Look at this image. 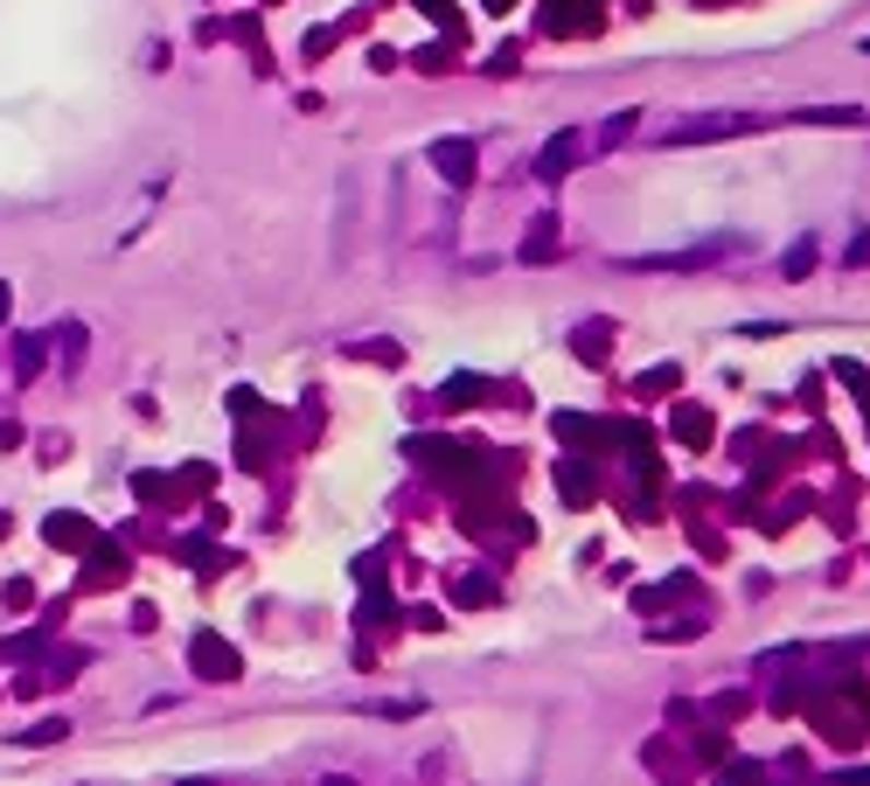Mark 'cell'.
I'll return each mask as SVG.
<instances>
[{"label":"cell","instance_id":"6da1fadb","mask_svg":"<svg viewBox=\"0 0 870 786\" xmlns=\"http://www.w3.org/2000/svg\"><path fill=\"white\" fill-rule=\"evenodd\" d=\"M432 167H439L452 188H467V181H474V146H467V140H439V146H432Z\"/></svg>","mask_w":870,"mask_h":786},{"label":"cell","instance_id":"7a4b0ae2","mask_svg":"<svg viewBox=\"0 0 870 786\" xmlns=\"http://www.w3.org/2000/svg\"><path fill=\"white\" fill-rule=\"evenodd\" d=\"M557 251H564L557 216H537V223H529V237H522V265H551Z\"/></svg>","mask_w":870,"mask_h":786},{"label":"cell","instance_id":"3957f363","mask_svg":"<svg viewBox=\"0 0 870 786\" xmlns=\"http://www.w3.org/2000/svg\"><path fill=\"white\" fill-rule=\"evenodd\" d=\"M752 126H760V119H696V126H675L669 146H696V140H717V132L731 140V132H752Z\"/></svg>","mask_w":870,"mask_h":786},{"label":"cell","instance_id":"277c9868","mask_svg":"<svg viewBox=\"0 0 870 786\" xmlns=\"http://www.w3.org/2000/svg\"><path fill=\"white\" fill-rule=\"evenodd\" d=\"M572 161H578V140L564 132V140H551L537 153V181H564V175H572Z\"/></svg>","mask_w":870,"mask_h":786},{"label":"cell","instance_id":"5b68a950","mask_svg":"<svg viewBox=\"0 0 870 786\" xmlns=\"http://www.w3.org/2000/svg\"><path fill=\"white\" fill-rule=\"evenodd\" d=\"M196 668H202L210 682H231V676H237V655H231L223 641H210V634H202V641H196Z\"/></svg>","mask_w":870,"mask_h":786},{"label":"cell","instance_id":"8992f818","mask_svg":"<svg viewBox=\"0 0 870 786\" xmlns=\"http://www.w3.org/2000/svg\"><path fill=\"white\" fill-rule=\"evenodd\" d=\"M14 369H22V376L43 369V335H14Z\"/></svg>","mask_w":870,"mask_h":786},{"label":"cell","instance_id":"52a82bcc","mask_svg":"<svg viewBox=\"0 0 870 786\" xmlns=\"http://www.w3.org/2000/svg\"><path fill=\"white\" fill-rule=\"evenodd\" d=\"M56 738H70V724H63V717H43L35 731H22V744H56Z\"/></svg>","mask_w":870,"mask_h":786},{"label":"cell","instance_id":"ba28073f","mask_svg":"<svg viewBox=\"0 0 870 786\" xmlns=\"http://www.w3.org/2000/svg\"><path fill=\"white\" fill-rule=\"evenodd\" d=\"M634 119H640V112H613V119H607V146H613V140H627Z\"/></svg>","mask_w":870,"mask_h":786},{"label":"cell","instance_id":"9c48e42d","mask_svg":"<svg viewBox=\"0 0 870 786\" xmlns=\"http://www.w3.org/2000/svg\"><path fill=\"white\" fill-rule=\"evenodd\" d=\"M8 306H14V300H8V285H0V320H8Z\"/></svg>","mask_w":870,"mask_h":786},{"label":"cell","instance_id":"30bf717a","mask_svg":"<svg viewBox=\"0 0 870 786\" xmlns=\"http://www.w3.org/2000/svg\"><path fill=\"white\" fill-rule=\"evenodd\" d=\"M320 786H355V779H320Z\"/></svg>","mask_w":870,"mask_h":786},{"label":"cell","instance_id":"8fae6325","mask_svg":"<svg viewBox=\"0 0 870 786\" xmlns=\"http://www.w3.org/2000/svg\"><path fill=\"white\" fill-rule=\"evenodd\" d=\"M181 786H216V779H181Z\"/></svg>","mask_w":870,"mask_h":786},{"label":"cell","instance_id":"7c38bea8","mask_svg":"<svg viewBox=\"0 0 870 786\" xmlns=\"http://www.w3.org/2000/svg\"><path fill=\"white\" fill-rule=\"evenodd\" d=\"M863 49H870V35H863Z\"/></svg>","mask_w":870,"mask_h":786}]
</instances>
